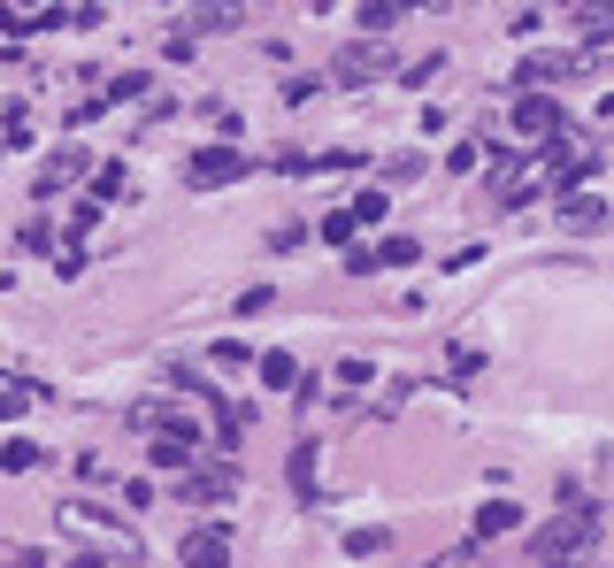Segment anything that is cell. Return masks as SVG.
I'll return each instance as SVG.
<instances>
[{
	"label": "cell",
	"instance_id": "6da1fadb",
	"mask_svg": "<svg viewBox=\"0 0 614 568\" xmlns=\"http://www.w3.org/2000/svg\"><path fill=\"white\" fill-rule=\"evenodd\" d=\"M592 546H600V507H569V515H553V523L530 538V561L538 568H576Z\"/></svg>",
	"mask_w": 614,
	"mask_h": 568
},
{
	"label": "cell",
	"instance_id": "7a4b0ae2",
	"mask_svg": "<svg viewBox=\"0 0 614 568\" xmlns=\"http://www.w3.org/2000/svg\"><path fill=\"white\" fill-rule=\"evenodd\" d=\"M384 215H392V200H384V192L369 185V192H353V200H346L338 215H322V239H330V246H353V239H361L369 223H384Z\"/></svg>",
	"mask_w": 614,
	"mask_h": 568
},
{
	"label": "cell",
	"instance_id": "3957f363",
	"mask_svg": "<svg viewBox=\"0 0 614 568\" xmlns=\"http://www.w3.org/2000/svg\"><path fill=\"white\" fill-rule=\"evenodd\" d=\"M231 177H246V146H200L192 161H184V185L192 192H215V185H231Z\"/></svg>",
	"mask_w": 614,
	"mask_h": 568
},
{
	"label": "cell",
	"instance_id": "277c9868",
	"mask_svg": "<svg viewBox=\"0 0 614 568\" xmlns=\"http://www.w3.org/2000/svg\"><path fill=\"white\" fill-rule=\"evenodd\" d=\"M177 561L184 568H231V530H223V523H192V530L177 538Z\"/></svg>",
	"mask_w": 614,
	"mask_h": 568
},
{
	"label": "cell",
	"instance_id": "5b68a950",
	"mask_svg": "<svg viewBox=\"0 0 614 568\" xmlns=\"http://www.w3.org/2000/svg\"><path fill=\"white\" fill-rule=\"evenodd\" d=\"M530 192H538V169H530L522 154H499V161H491V200H499V208H522Z\"/></svg>",
	"mask_w": 614,
	"mask_h": 568
},
{
	"label": "cell",
	"instance_id": "8992f818",
	"mask_svg": "<svg viewBox=\"0 0 614 568\" xmlns=\"http://www.w3.org/2000/svg\"><path fill=\"white\" fill-rule=\"evenodd\" d=\"M515 132H522V139H546V132H569V116H561L553 93H522V101H515Z\"/></svg>",
	"mask_w": 614,
	"mask_h": 568
},
{
	"label": "cell",
	"instance_id": "52a82bcc",
	"mask_svg": "<svg viewBox=\"0 0 614 568\" xmlns=\"http://www.w3.org/2000/svg\"><path fill=\"white\" fill-rule=\"evenodd\" d=\"M415 254H423L415 239H377V246H353V262H346V270H353V277H369V270H407Z\"/></svg>",
	"mask_w": 614,
	"mask_h": 568
},
{
	"label": "cell",
	"instance_id": "ba28073f",
	"mask_svg": "<svg viewBox=\"0 0 614 568\" xmlns=\"http://www.w3.org/2000/svg\"><path fill=\"white\" fill-rule=\"evenodd\" d=\"M384 62H392V54H384L377 39H353V46H346V54H338L330 70H338L346 85H369V77H384Z\"/></svg>",
	"mask_w": 614,
	"mask_h": 568
},
{
	"label": "cell",
	"instance_id": "9c48e42d",
	"mask_svg": "<svg viewBox=\"0 0 614 568\" xmlns=\"http://www.w3.org/2000/svg\"><path fill=\"white\" fill-rule=\"evenodd\" d=\"M576 62H584V54H530V62H522V85H530V93H553V85L576 77Z\"/></svg>",
	"mask_w": 614,
	"mask_h": 568
},
{
	"label": "cell",
	"instance_id": "30bf717a",
	"mask_svg": "<svg viewBox=\"0 0 614 568\" xmlns=\"http://www.w3.org/2000/svg\"><path fill=\"white\" fill-rule=\"evenodd\" d=\"M85 169H93V154H85V146H62V154L39 169V200H54V192H62V185H77Z\"/></svg>",
	"mask_w": 614,
	"mask_h": 568
},
{
	"label": "cell",
	"instance_id": "8fae6325",
	"mask_svg": "<svg viewBox=\"0 0 614 568\" xmlns=\"http://www.w3.org/2000/svg\"><path fill=\"white\" fill-rule=\"evenodd\" d=\"M231 492H239L231 469H184V499H192V507H215V499H231Z\"/></svg>",
	"mask_w": 614,
	"mask_h": 568
},
{
	"label": "cell",
	"instance_id": "7c38bea8",
	"mask_svg": "<svg viewBox=\"0 0 614 568\" xmlns=\"http://www.w3.org/2000/svg\"><path fill=\"white\" fill-rule=\"evenodd\" d=\"M154 469H192V453H200V430H154Z\"/></svg>",
	"mask_w": 614,
	"mask_h": 568
},
{
	"label": "cell",
	"instance_id": "4fadbf2b",
	"mask_svg": "<svg viewBox=\"0 0 614 568\" xmlns=\"http://www.w3.org/2000/svg\"><path fill=\"white\" fill-rule=\"evenodd\" d=\"M561 223H569V231H607V200L569 192V200H561Z\"/></svg>",
	"mask_w": 614,
	"mask_h": 568
},
{
	"label": "cell",
	"instance_id": "5bb4252c",
	"mask_svg": "<svg viewBox=\"0 0 614 568\" xmlns=\"http://www.w3.org/2000/svg\"><path fill=\"white\" fill-rule=\"evenodd\" d=\"M353 15H361V31H369V39H384V31H392L400 15H415V8H400V0H361Z\"/></svg>",
	"mask_w": 614,
	"mask_h": 568
},
{
	"label": "cell",
	"instance_id": "9a60e30c",
	"mask_svg": "<svg viewBox=\"0 0 614 568\" xmlns=\"http://www.w3.org/2000/svg\"><path fill=\"white\" fill-rule=\"evenodd\" d=\"M262 385H277V392H300V361L277 346V354H262Z\"/></svg>",
	"mask_w": 614,
	"mask_h": 568
},
{
	"label": "cell",
	"instance_id": "2e32d148",
	"mask_svg": "<svg viewBox=\"0 0 614 568\" xmlns=\"http://www.w3.org/2000/svg\"><path fill=\"white\" fill-rule=\"evenodd\" d=\"M239 15H246V8H192V31H239ZM192 31H184V39H192Z\"/></svg>",
	"mask_w": 614,
	"mask_h": 568
},
{
	"label": "cell",
	"instance_id": "e0dca14e",
	"mask_svg": "<svg viewBox=\"0 0 614 568\" xmlns=\"http://www.w3.org/2000/svg\"><path fill=\"white\" fill-rule=\"evenodd\" d=\"M515 523H522V515H515L507 499H491V507H476V530H484V538H499V530H515Z\"/></svg>",
	"mask_w": 614,
	"mask_h": 568
},
{
	"label": "cell",
	"instance_id": "ac0fdd59",
	"mask_svg": "<svg viewBox=\"0 0 614 568\" xmlns=\"http://www.w3.org/2000/svg\"><path fill=\"white\" fill-rule=\"evenodd\" d=\"M293 492H300V499H315V445H293Z\"/></svg>",
	"mask_w": 614,
	"mask_h": 568
},
{
	"label": "cell",
	"instance_id": "d6986e66",
	"mask_svg": "<svg viewBox=\"0 0 614 568\" xmlns=\"http://www.w3.org/2000/svg\"><path fill=\"white\" fill-rule=\"evenodd\" d=\"M124 192V169H93V208H108Z\"/></svg>",
	"mask_w": 614,
	"mask_h": 568
},
{
	"label": "cell",
	"instance_id": "ffe728a7",
	"mask_svg": "<svg viewBox=\"0 0 614 568\" xmlns=\"http://www.w3.org/2000/svg\"><path fill=\"white\" fill-rule=\"evenodd\" d=\"M0 31H8V39H15V31H39V8H8V0H0Z\"/></svg>",
	"mask_w": 614,
	"mask_h": 568
},
{
	"label": "cell",
	"instance_id": "44dd1931",
	"mask_svg": "<svg viewBox=\"0 0 614 568\" xmlns=\"http://www.w3.org/2000/svg\"><path fill=\"white\" fill-rule=\"evenodd\" d=\"M346 554H353V561H369V554H384V530H353V538H346Z\"/></svg>",
	"mask_w": 614,
	"mask_h": 568
},
{
	"label": "cell",
	"instance_id": "7402d4cb",
	"mask_svg": "<svg viewBox=\"0 0 614 568\" xmlns=\"http://www.w3.org/2000/svg\"><path fill=\"white\" fill-rule=\"evenodd\" d=\"M31 400H39V392H0V423H15V416H23Z\"/></svg>",
	"mask_w": 614,
	"mask_h": 568
}]
</instances>
